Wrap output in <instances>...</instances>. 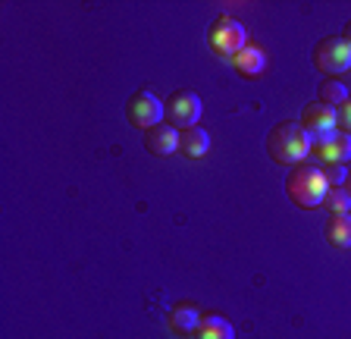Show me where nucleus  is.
Masks as SVG:
<instances>
[{"instance_id": "nucleus-1", "label": "nucleus", "mask_w": 351, "mask_h": 339, "mask_svg": "<svg viewBox=\"0 0 351 339\" xmlns=\"http://www.w3.org/2000/svg\"><path fill=\"white\" fill-rule=\"evenodd\" d=\"M311 148H314V141L301 129L298 119L276 123L270 129V135H267V154H270L273 163H292V167H298V163L307 161Z\"/></svg>"}, {"instance_id": "nucleus-2", "label": "nucleus", "mask_w": 351, "mask_h": 339, "mask_svg": "<svg viewBox=\"0 0 351 339\" xmlns=\"http://www.w3.org/2000/svg\"><path fill=\"white\" fill-rule=\"evenodd\" d=\"M285 192H289V198L295 201L298 207H320L323 198H326L329 185L326 179H323V170L317 167V163H298V167H292V173L285 176Z\"/></svg>"}, {"instance_id": "nucleus-3", "label": "nucleus", "mask_w": 351, "mask_h": 339, "mask_svg": "<svg viewBox=\"0 0 351 339\" xmlns=\"http://www.w3.org/2000/svg\"><path fill=\"white\" fill-rule=\"evenodd\" d=\"M245 45H248V41H245V25H241L235 16H226V13L217 16V23L207 32V47H210L219 60H232Z\"/></svg>"}, {"instance_id": "nucleus-4", "label": "nucleus", "mask_w": 351, "mask_h": 339, "mask_svg": "<svg viewBox=\"0 0 351 339\" xmlns=\"http://www.w3.org/2000/svg\"><path fill=\"white\" fill-rule=\"evenodd\" d=\"M201 119V97L195 91L182 89V91H173V95L163 101V123H169L173 129H191L197 126Z\"/></svg>"}, {"instance_id": "nucleus-5", "label": "nucleus", "mask_w": 351, "mask_h": 339, "mask_svg": "<svg viewBox=\"0 0 351 339\" xmlns=\"http://www.w3.org/2000/svg\"><path fill=\"white\" fill-rule=\"evenodd\" d=\"M314 67L323 75H332L351 69V47L342 41V35H326L314 45Z\"/></svg>"}, {"instance_id": "nucleus-6", "label": "nucleus", "mask_w": 351, "mask_h": 339, "mask_svg": "<svg viewBox=\"0 0 351 339\" xmlns=\"http://www.w3.org/2000/svg\"><path fill=\"white\" fill-rule=\"evenodd\" d=\"M125 117H129L132 126H138L141 132H147V129L163 123V101L154 91L141 89L125 101Z\"/></svg>"}, {"instance_id": "nucleus-7", "label": "nucleus", "mask_w": 351, "mask_h": 339, "mask_svg": "<svg viewBox=\"0 0 351 339\" xmlns=\"http://www.w3.org/2000/svg\"><path fill=\"white\" fill-rule=\"evenodd\" d=\"M298 123H301V129L311 135V141H317V139H323V135L339 129V110L336 107H326V104H320V101L304 104Z\"/></svg>"}, {"instance_id": "nucleus-8", "label": "nucleus", "mask_w": 351, "mask_h": 339, "mask_svg": "<svg viewBox=\"0 0 351 339\" xmlns=\"http://www.w3.org/2000/svg\"><path fill=\"white\" fill-rule=\"evenodd\" d=\"M311 151L320 157V163H348L351 161V135L336 129V132L317 139Z\"/></svg>"}, {"instance_id": "nucleus-9", "label": "nucleus", "mask_w": 351, "mask_h": 339, "mask_svg": "<svg viewBox=\"0 0 351 339\" xmlns=\"http://www.w3.org/2000/svg\"><path fill=\"white\" fill-rule=\"evenodd\" d=\"M145 148L154 157H169L173 151H179V129H173L169 123H160L145 132Z\"/></svg>"}, {"instance_id": "nucleus-10", "label": "nucleus", "mask_w": 351, "mask_h": 339, "mask_svg": "<svg viewBox=\"0 0 351 339\" xmlns=\"http://www.w3.org/2000/svg\"><path fill=\"white\" fill-rule=\"evenodd\" d=\"M229 63H232V69L241 79H257V75H263V69H267V54L257 45H245Z\"/></svg>"}, {"instance_id": "nucleus-11", "label": "nucleus", "mask_w": 351, "mask_h": 339, "mask_svg": "<svg viewBox=\"0 0 351 339\" xmlns=\"http://www.w3.org/2000/svg\"><path fill=\"white\" fill-rule=\"evenodd\" d=\"M179 151L189 161H201V157L210 151V132L201 129V126H191V129H182L179 132Z\"/></svg>"}, {"instance_id": "nucleus-12", "label": "nucleus", "mask_w": 351, "mask_h": 339, "mask_svg": "<svg viewBox=\"0 0 351 339\" xmlns=\"http://www.w3.org/2000/svg\"><path fill=\"white\" fill-rule=\"evenodd\" d=\"M201 308L191 302H182L176 305L173 311H169V327H173L176 333H182V336H189V333H197V327H201Z\"/></svg>"}, {"instance_id": "nucleus-13", "label": "nucleus", "mask_w": 351, "mask_h": 339, "mask_svg": "<svg viewBox=\"0 0 351 339\" xmlns=\"http://www.w3.org/2000/svg\"><path fill=\"white\" fill-rule=\"evenodd\" d=\"M323 236L332 248H351V214H332L323 226Z\"/></svg>"}, {"instance_id": "nucleus-14", "label": "nucleus", "mask_w": 351, "mask_h": 339, "mask_svg": "<svg viewBox=\"0 0 351 339\" xmlns=\"http://www.w3.org/2000/svg\"><path fill=\"white\" fill-rule=\"evenodd\" d=\"M195 336L197 339H235V330H232V324H229L226 317L204 314V317H201V327H197Z\"/></svg>"}, {"instance_id": "nucleus-15", "label": "nucleus", "mask_w": 351, "mask_h": 339, "mask_svg": "<svg viewBox=\"0 0 351 339\" xmlns=\"http://www.w3.org/2000/svg\"><path fill=\"white\" fill-rule=\"evenodd\" d=\"M317 95H320V104H326V107H336V110L351 97L348 95V85H345L342 79H332V75H326V79L320 82Z\"/></svg>"}, {"instance_id": "nucleus-16", "label": "nucleus", "mask_w": 351, "mask_h": 339, "mask_svg": "<svg viewBox=\"0 0 351 339\" xmlns=\"http://www.w3.org/2000/svg\"><path fill=\"white\" fill-rule=\"evenodd\" d=\"M323 207H326L329 214H348V211H351L348 189H329L326 198H323Z\"/></svg>"}, {"instance_id": "nucleus-17", "label": "nucleus", "mask_w": 351, "mask_h": 339, "mask_svg": "<svg viewBox=\"0 0 351 339\" xmlns=\"http://www.w3.org/2000/svg\"><path fill=\"white\" fill-rule=\"evenodd\" d=\"M320 170H323V179H326L329 189H342L345 179H348V167L345 163H326Z\"/></svg>"}, {"instance_id": "nucleus-18", "label": "nucleus", "mask_w": 351, "mask_h": 339, "mask_svg": "<svg viewBox=\"0 0 351 339\" xmlns=\"http://www.w3.org/2000/svg\"><path fill=\"white\" fill-rule=\"evenodd\" d=\"M339 129L351 135V97L342 104V107H339Z\"/></svg>"}, {"instance_id": "nucleus-19", "label": "nucleus", "mask_w": 351, "mask_h": 339, "mask_svg": "<svg viewBox=\"0 0 351 339\" xmlns=\"http://www.w3.org/2000/svg\"><path fill=\"white\" fill-rule=\"evenodd\" d=\"M342 41L351 47V23H345V29H342Z\"/></svg>"}, {"instance_id": "nucleus-20", "label": "nucleus", "mask_w": 351, "mask_h": 339, "mask_svg": "<svg viewBox=\"0 0 351 339\" xmlns=\"http://www.w3.org/2000/svg\"><path fill=\"white\" fill-rule=\"evenodd\" d=\"M345 185H348V195H351V170H348V179H345Z\"/></svg>"}]
</instances>
